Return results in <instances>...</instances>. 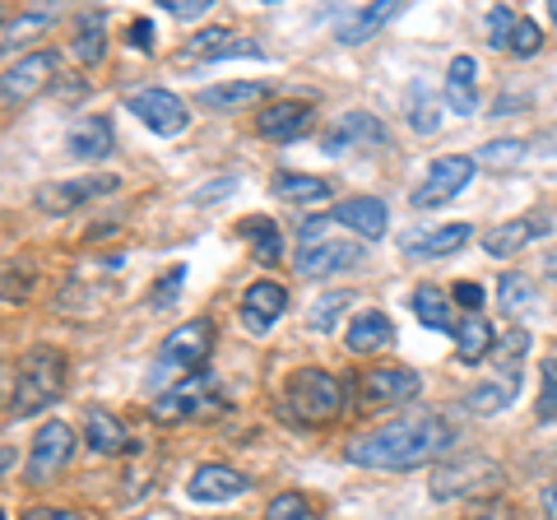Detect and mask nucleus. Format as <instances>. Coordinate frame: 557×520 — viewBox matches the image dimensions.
<instances>
[{"label": "nucleus", "mask_w": 557, "mask_h": 520, "mask_svg": "<svg viewBox=\"0 0 557 520\" xmlns=\"http://www.w3.org/2000/svg\"><path fill=\"white\" fill-rule=\"evenodd\" d=\"M450 446V423L437 413H405V419H391L372 432H362L344 446L348 465L358 470H381V474H399V470H418L432 456H442Z\"/></svg>", "instance_id": "f257e3e1"}, {"label": "nucleus", "mask_w": 557, "mask_h": 520, "mask_svg": "<svg viewBox=\"0 0 557 520\" xmlns=\"http://www.w3.org/2000/svg\"><path fill=\"white\" fill-rule=\"evenodd\" d=\"M65 391V358L61 349H51V344H33V349L20 358V368L10 376V413H42L51 400H61Z\"/></svg>", "instance_id": "f03ea898"}, {"label": "nucleus", "mask_w": 557, "mask_h": 520, "mask_svg": "<svg viewBox=\"0 0 557 520\" xmlns=\"http://www.w3.org/2000/svg\"><path fill=\"white\" fill-rule=\"evenodd\" d=\"M209 349H214V321H205V317L182 321L177 331L168 335L159 358H153V381H172V386H177V381L205 372Z\"/></svg>", "instance_id": "7ed1b4c3"}, {"label": "nucleus", "mask_w": 557, "mask_h": 520, "mask_svg": "<svg viewBox=\"0 0 557 520\" xmlns=\"http://www.w3.org/2000/svg\"><path fill=\"white\" fill-rule=\"evenodd\" d=\"M284 413L298 423H325L339 413V381L321 368H302L284 386Z\"/></svg>", "instance_id": "20e7f679"}, {"label": "nucleus", "mask_w": 557, "mask_h": 520, "mask_svg": "<svg viewBox=\"0 0 557 520\" xmlns=\"http://www.w3.org/2000/svg\"><path fill=\"white\" fill-rule=\"evenodd\" d=\"M502 488V465L479 456V450H465V456H450L437 474H432V497L450 502V497H474V493H493Z\"/></svg>", "instance_id": "39448f33"}, {"label": "nucleus", "mask_w": 557, "mask_h": 520, "mask_svg": "<svg viewBox=\"0 0 557 520\" xmlns=\"http://www.w3.org/2000/svg\"><path fill=\"white\" fill-rule=\"evenodd\" d=\"M228 400L219 395V381L209 372H196L177 381V386H168L159 400H153V419L163 423H177V419H209V413H223Z\"/></svg>", "instance_id": "423d86ee"}, {"label": "nucleus", "mask_w": 557, "mask_h": 520, "mask_svg": "<svg viewBox=\"0 0 557 520\" xmlns=\"http://www.w3.org/2000/svg\"><path fill=\"white\" fill-rule=\"evenodd\" d=\"M474 168H479V159H469V153H442V159L428 168L423 186L413 190V205L418 210H437V205L456 200L460 190L474 182Z\"/></svg>", "instance_id": "0eeeda50"}, {"label": "nucleus", "mask_w": 557, "mask_h": 520, "mask_svg": "<svg viewBox=\"0 0 557 520\" xmlns=\"http://www.w3.org/2000/svg\"><path fill=\"white\" fill-rule=\"evenodd\" d=\"M70 456H75V428L61 423V419H47L38 432H33L28 479L33 483H51L70 465Z\"/></svg>", "instance_id": "6e6552de"}, {"label": "nucleus", "mask_w": 557, "mask_h": 520, "mask_svg": "<svg viewBox=\"0 0 557 520\" xmlns=\"http://www.w3.org/2000/svg\"><path fill=\"white\" fill-rule=\"evenodd\" d=\"M413 395H418V376L409 368H372V372L358 376V405L368 413L409 405Z\"/></svg>", "instance_id": "1a4fd4ad"}, {"label": "nucleus", "mask_w": 557, "mask_h": 520, "mask_svg": "<svg viewBox=\"0 0 557 520\" xmlns=\"http://www.w3.org/2000/svg\"><path fill=\"white\" fill-rule=\"evenodd\" d=\"M354 265H362V247L354 237H321L311 247H298V260H293L302 280H325V274H344Z\"/></svg>", "instance_id": "9d476101"}, {"label": "nucleus", "mask_w": 557, "mask_h": 520, "mask_svg": "<svg viewBox=\"0 0 557 520\" xmlns=\"http://www.w3.org/2000/svg\"><path fill=\"white\" fill-rule=\"evenodd\" d=\"M391 135L386 126L372 116V112H344L335 126H330L321 135V149L330 153V159H339V153H358V149H381Z\"/></svg>", "instance_id": "9b49d317"}, {"label": "nucleus", "mask_w": 557, "mask_h": 520, "mask_svg": "<svg viewBox=\"0 0 557 520\" xmlns=\"http://www.w3.org/2000/svg\"><path fill=\"white\" fill-rule=\"evenodd\" d=\"M131 116H139L153 135H168V140L190 126V108L177 94H168V89H139V94H131Z\"/></svg>", "instance_id": "f8f14e48"}, {"label": "nucleus", "mask_w": 557, "mask_h": 520, "mask_svg": "<svg viewBox=\"0 0 557 520\" xmlns=\"http://www.w3.org/2000/svg\"><path fill=\"white\" fill-rule=\"evenodd\" d=\"M311 126H317V108H311V102H298V98H278L270 108H260V116H256V131L274 145L302 140Z\"/></svg>", "instance_id": "ddd939ff"}, {"label": "nucleus", "mask_w": 557, "mask_h": 520, "mask_svg": "<svg viewBox=\"0 0 557 520\" xmlns=\"http://www.w3.org/2000/svg\"><path fill=\"white\" fill-rule=\"evenodd\" d=\"M487 38H493V47H507L511 57H539V51H544V33H539V24L525 20V14L507 10V5L487 10Z\"/></svg>", "instance_id": "4468645a"}, {"label": "nucleus", "mask_w": 557, "mask_h": 520, "mask_svg": "<svg viewBox=\"0 0 557 520\" xmlns=\"http://www.w3.org/2000/svg\"><path fill=\"white\" fill-rule=\"evenodd\" d=\"M51 79H57V57H51V51H33V57H20L5 71V84H0V94H5V108H20V102H28L33 94H42Z\"/></svg>", "instance_id": "2eb2a0df"}, {"label": "nucleus", "mask_w": 557, "mask_h": 520, "mask_svg": "<svg viewBox=\"0 0 557 520\" xmlns=\"http://www.w3.org/2000/svg\"><path fill=\"white\" fill-rule=\"evenodd\" d=\"M121 182L116 177H70V182H51L42 186L38 196V210L42 214H70V210H79V205H89L98 196H108V190H116Z\"/></svg>", "instance_id": "dca6fc26"}, {"label": "nucleus", "mask_w": 557, "mask_h": 520, "mask_svg": "<svg viewBox=\"0 0 557 520\" xmlns=\"http://www.w3.org/2000/svg\"><path fill=\"white\" fill-rule=\"evenodd\" d=\"M233 57H260L251 38H237L233 28H205L182 47V65H209V61H233Z\"/></svg>", "instance_id": "f3484780"}, {"label": "nucleus", "mask_w": 557, "mask_h": 520, "mask_svg": "<svg viewBox=\"0 0 557 520\" xmlns=\"http://www.w3.org/2000/svg\"><path fill=\"white\" fill-rule=\"evenodd\" d=\"M284 311H288V288L274 284V280H256L247 293H242V325H247L251 335H265Z\"/></svg>", "instance_id": "a211bd4d"}, {"label": "nucleus", "mask_w": 557, "mask_h": 520, "mask_svg": "<svg viewBox=\"0 0 557 520\" xmlns=\"http://www.w3.org/2000/svg\"><path fill=\"white\" fill-rule=\"evenodd\" d=\"M112 145H116V135H112V121L108 116H84L65 135V153H70V159H84V163L108 159Z\"/></svg>", "instance_id": "6ab92c4d"}, {"label": "nucleus", "mask_w": 557, "mask_h": 520, "mask_svg": "<svg viewBox=\"0 0 557 520\" xmlns=\"http://www.w3.org/2000/svg\"><path fill=\"white\" fill-rule=\"evenodd\" d=\"M469 237H474V223H442V228H428V233H409L405 237V256L409 260L450 256V251L469 247Z\"/></svg>", "instance_id": "aec40b11"}, {"label": "nucleus", "mask_w": 557, "mask_h": 520, "mask_svg": "<svg viewBox=\"0 0 557 520\" xmlns=\"http://www.w3.org/2000/svg\"><path fill=\"white\" fill-rule=\"evenodd\" d=\"M446 108L456 116H474L479 108V61L469 51H460L446 71Z\"/></svg>", "instance_id": "412c9836"}, {"label": "nucleus", "mask_w": 557, "mask_h": 520, "mask_svg": "<svg viewBox=\"0 0 557 520\" xmlns=\"http://www.w3.org/2000/svg\"><path fill=\"white\" fill-rule=\"evenodd\" d=\"M84 437H89V446L102 450V456H131V446H135L126 423H121L116 413H108V409H89V413H84Z\"/></svg>", "instance_id": "4be33fe9"}, {"label": "nucleus", "mask_w": 557, "mask_h": 520, "mask_svg": "<svg viewBox=\"0 0 557 520\" xmlns=\"http://www.w3.org/2000/svg\"><path fill=\"white\" fill-rule=\"evenodd\" d=\"M335 223H344V228H354L362 242H376L381 233H386V223H391V214H386V205L381 200H372V196H358V200H344L335 214H330Z\"/></svg>", "instance_id": "5701e85b"}, {"label": "nucleus", "mask_w": 557, "mask_h": 520, "mask_svg": "<svg viewBox=\"0 0 557 520\" xmlns=\"http://www.w3.org/2000/svg\"><path fill=\"white\" fill-rule=\"evenodd\" d=\"M391 339H395V325H391V317H381V311H358L344 331L348 354H376V349H386Z\"/></svg>", "instance_id": "b1692460"}, {"label": "nucleus", "mask_w": 557, "mask_h": 520, "mask_svg": "<svg viewBox=\"0 0 557 520\" xmlns=\"http://www.w3.org/2000/svg\"><path fill=\"white\" fill-rule=\"evenodd\" d=\"M548 233V223L539 219V214H525V219H511V223H502V228H493L483 237V251L487 256H516L520 247H530L534 237H544Z\"/></svg>", "instance_id": "393cba45"}, {"label": "nucleus", "mask_w": 557, "mask_h": 520, "mask_svg": "<svg viewBox=\"0 0 557 520\" xmlns=\"http://www.w3.org/2000/svg\"><path fill=\"white\" fill-rule=\"evenodd\" d=\"M237 493H247V479L228 465H200L196 474H190V497L196 502H228Z\"/></svg>", "instance_id": "a878e982"}, {"label": "nucleus", "mask_w": 557, "mask_h": 520, "mask_svg": "<svg viewBox=\"0 0 557 520\" xmlns=\"http://www.w3.org/2000/svg\"><path fill=\"white\" fill-rule=\"evenodd\" d=\"M516 395H520V372H497L493 381H483V386L469 391V409L483 413V419H493V413L511 409Z\"/></svg>", "instance_id": "bb28decb"}, {"label": "nucleus", "mask_w": 557, "mask_h": 520, "mask_svg": "<svg viewBox=\"0 0 557 520\" xmlns=\"http://www.w3.org/2000/svg\"><path fill=\"white\" fill-rule=\"evenodd\" d=\"M391 14H395V5H391V0H372L368 10H354V14H348V20H339L335 38H339L344 47H358V42H368L372 33H376L381 24L391 20Z\"/></svg>", "instance_id": "cd10ccee"}, {"label": "nucleus", "mask_w": 557, "mask_h": 520, "mask_svg": "<svg viewBox=\"0 0 557 520\" xmlns=\"http://www.w3.org/2000/svg\"><path fill=\"white\" fill-rule=\"evenodd\" d=\"M237 228H242V237L251 242L256 265H278V256H284V237H278V223L274 219L251 214V219H242Z\"/></svg>", "instance_id": "c85d7f7f"}, {"label": "nucleus", "mask_w": 557, "mask_h": 520, "mask_svg": "<svg viewBox=\"0 0 557 520\" xmlns=\"http://www.w3.org/2000/svg\"><path fill=\"white\" fill-rule=\"evenodd\" d=\"M274 196L288 200V205H325L330 200V182L302 177V172H278V177H274Z\"/></svg>", "instance_id": "c756f323"}, {"label": "nucleus", "mask_w": 557, "mask_h": 520, "mask_svg": "<svg viewBox=\"0 0 557 520\" xmlns=\"http://www.w3.org/2000/svg\"><path fill=\"white\" fill-rule=\"evenodd\" d=\"M413 311H418V321H423L428 331H442V335H456V331H460V325H456V311H450V302H446L442 288H418V293H413Z\"/></svg>", "instance_id": "7c9ffc66"}, {"label": "nucleus", "mask_w": 557, "mask_h": 520, "mask_svg": "<svg viewBox=\"0 0 557 520\" xmlns=\"http://www.w3.org/2000/svg\"><path fill=\"white\" fill-rule=\"evenodd\" d=\"M256 98H265V84H242V79H233V84H209V89L200 94V102H205L209 112L247 108V102H256Z\"/></svg>", "instance_id": "2f4dec72"}, {"label": "nucleus", "mask_w": 557, "mask_h": 520, "mask_svg": "<svg viewBox=\"0 0 557 520\" xmlns=\"http://www.w3.org/2000/svg\"><path fill=\"white\" fill-rule=\"evenodd\" d=\"M493 344H497V331L483 317H469L456 331V349H460L465 362H483L487 354H493Z\"/></svg>", "instance_id": "473e14b6"}, {"label": "nucleus", "mask_w": 557, "mask_h": 520, "mask_svg": "<svg viewBox=\"0 0 557 520\" xmlns=\"http://www.w3.org/2000/svg\"><path fill=\"white\" fill-rule=\"evenodd\" d=\"M51 24H57V10H51V5L28 10V14H20V20L5 24V47H20V42H28V38H38V33H47Z\"/></svg>", "instance_id": "72a5a7b5"}, {"label": "nucleus", "mask_w": 557, "mask_h": 520, "mask_svg": "<svg viewBox=\"0 0 557 520\" xmlns=\"http://www.w3.org/2000/svg\"><path fill=\"white\" fill-rule=\"evenodd\" d=\"M102 51H108V42H102V14H84L79 33H75V57L84 65H98Z\"/></svg>", "instance_id": "f704fd0d"}, {"label": "nucleus", "mask_w": 557, "mask_h": 520, "mask_svg": "<svg viewBox=\"0 0 557 520\" xmlns=\"http://www.w3.org/2000/svg\"><path fill=\"white\" fill-rule=\"evenodd\" d=\"M497 298H502V307L520 317V311H525L530 302H539V288H534V280H525V274H502Z\"/></svg>", "instance_id": "c9c22d12"}, {"label": "nucleus", "mask_w": 557, "mask_h": 520, "mask_svg": "<svg viewBox=\"0 0 557 520\" xmlns=\"http://www.w3.org/2000/svg\"><path fill=\"white\" fill-rule=\"evenodd\" d=\"M409 126L418 135H432L442 126V112H437V102L423 94V84H413V89H409Z\"/></svg>", "instance_id": "e433bc0d"}, {"label": "nucleus", "mask_w": 557, "mask_h": 520, "mask_svg": "<svg viewBox=\"0 0 557 520\" xmlns=\"http://www.w3.org/2000/svg\"><path fill=\"white\" fill-rule=\"evenodd\" d=\"M265 520H317V511H311V502L302 493H278L265 507Z\"/></svg>", "instance_id": "4c0bfd02"}, {"label": "nucleus", "mask_w": 557, "mask_h": 520, "mask_svg": "<svg viewBox=\"0 0 557 520\" xmlns=\"http://www.w3.org/2000/svg\"><path fill=\"white\" fill-rule=\"evenodd\" d=\"M539 372H544V400H539L534 419L539 423H553L557 419V358H544V362H539Z\"/></svg>", "instance_id": "58836bf2"}, {"label": "nucleus", "mask_w": 557, "mask_h": 520, "mask_svg": "<svg viewBox=\"0 0 557 520\" xmlns=\"http://www.w3.org/2000/svg\"><path fill=\"white\" fill-rule=\"evenodd\" d=\"M520 153H525V145L520 140H487L479 149V163H493V168H516Z\"/></svg>", "instance_id": "ea45409f"}, {"label": "nucleus", "mask_w": 557, "mask_h": 520, "mask_svg": "<svg viewBox=\"0 0 557 520\" xmlns=\"http://www.w3.org/2000/svg\"><path fill=\"white\" fill-rule=\"evenodd\" d=\"M344 302H354V298H348V293H330V298H321V307H311V325H317V331H330L335 317L344 311Z\"/></svg>", "instance_id": "a19ab883"}, {"label": "nucleus", "mask_w": 557, "mask_h": 520, "mask_svg": "<svg viewBox=\"0 0 557 520\" xmlns=\"http://www.w3.org/2000/svg\"><path fill=\"white\" fill-rule=\"evenodd\" d=\"M456 307H465L469 317H479V307H483V288L469 280V284H456Z\"/></svg>", "instance_id": "79ce46f5"}, {"label": "nucleus", "mask_w": 557, "mask_h": 520, "mask_svg": "<svg viewBox=\"0 0 557 520\" xmlns=\"http://www.w3.org/2000/svg\"><path fill=\"white\" fill-rule=\"evenodd\" d=\"M168 10L177 14V20H205L209 0H168Z\"/></svg>", "instance_id": "37998d69"}, {"label": "nucleus", "mask_w": 557, "mask_h": 520, "mask_svg": "<svg viewBox=\"0 0 557 520\" xmlns=\"http://www.w3.org/2000/svg\"><path fill=\"white\" fill-rule=\"evenodd\" d=\"M182 274H186L182 265H177V270H172V280H163L159 288H153V298H149V307H163V298H172V293H177V284H182Z\"/></svg>", "instance_id": "c03bdc74"}, {"label": "nucleus", "mask_w": 557, "mask_h": 520, "mask_svg": "<svg viewBox=\"0 0 557 520\" xmlns=\"http://www.w3.org/2000/svg\"><path fill=\"white\" fill-rule=\"evenodd\" d=\"M131 38H135V51H153V24L149 20H135Z\"/></svg>", "instance_id": "a18cd8bd"}, {"label": "nucleus", "mask_w": 557, "mask_h": 520, "mask_svg": "<svg viewBox=\"0 0 557 520\" xmlns=\"http://www.w3.org/2000/svg\"><path fill=\"white\" fill-rule=\"evenodd\" d=\"M24 520H84V516H75V511H57V507H38V511H28Z\"/></svg>", "instance_id": "49530a36"}, {"label": "nucleus", "mask_w": 557, "mask_h": 520, "mask_svg": "<svg viewBox=\"0 0 557 520\" xmlns=\"http://www.w3.org/2000/svg\"><path fill=\"white\" fill-rule=\"evenodd\" d=\"M544 516L557 520V483H553V488H544Z\"/></svg>", "instance_id": "de8ad7c7"}, {"label": "nucleus", "mask_w": 557, "mask_h": 520, "mask_svg": "<svg viewBox=\"0 0 557 520\" xmlns=\"http://www.w3.org/2000/svg\"><path fill=\"white\" fill-rule=\"evenodd\" d=\"M474 520H516V516H511V507H493V511H483Z\"/></svg>", "instance_id": "09e8293b"}, {"label": "nucleus", "mask_w": 557, "mask_h": 520, "mask_svg": "<svg viewBox=\"0 0 557 520\" xmlns=\"http://www.w3.org/2000/svg\"><path fill=\"white\" fill-rule=\"evenodd\" d=\"M548 20H553V24H557V0H553V5H548Z\"/></svg>", "instance_id": "8fccbe9b"}]
</instances>
